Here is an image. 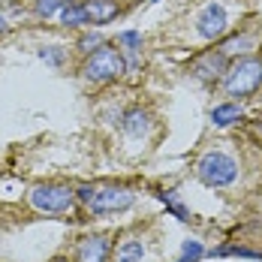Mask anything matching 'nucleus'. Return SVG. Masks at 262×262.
Returning <instances> with one entry per match:
<instances>
[{
    "label": "nucleus",
    "mask_w": 262,
    "mask_h": 262,
    "mask_svg": "<svg viewBox=\"0 0 262 262\" xmlns=\"http://www.w3.org/2000/svg\"><path fill=\"white\" fill-rule=\"evenodd\" d=\"M84 208L91 214H115V211H127L136 202V193L127 187H115V184H84L76 190Z\"/></svg>",
    "instance_id": "nucleus-1"
},
{
    "label": "nucleus",
    "mask_w": 262,
    "mask_h": 262,
    "mask_svg": "<svg viewBox=\"0 0 262 262\" xmlns=\"http://www.w3.org/2000/svg\"><path fill=\"white\" fill-rule=\"evenodd\" d=\"M262 84V60L259 57H238L235 63L226 70L223 88L229 97H250Z\"/></svg>",
    "instance_id": "nucleus-2"
},
{
    "label": "nucleus",
    "mask_w": 262,
    "mask_h": 262,
    "mask_svg": "<svg viewBox=\"0 0 262 262\" xmlns=\"http://www.w3.org/2000/svg\"><path fill=\"white\" fill-rule=\"evenodd\" d=\"M196 178L208 187H229L238 178V163L226 151H211L196 163Z\"/></svg>",
    "instance_id": "nucleus-3"
},
{
    "label": "nucleus",
    "mask_w": 262,
    "mask_h": 262,
    "mask_svg": "<svg viewBox=\"0 0 262 262\" xmlns=\"http://www.w3.org/2000/svg\"><path fill=\"white\" fill-rule=\"evenodd\" d=\"M76 199H79L76 190L67 184H39L30 190V205L46 214H67V211H73Z\"/></svg>",
    "instance_id": "nucleus-4"
},
{
    "label": "nucleus",
    "mask_w": 262,
    "mask_h": 262,
    "mask_svg": "<svg viewBox=\"0 0 262 262\" xmlns=\"http://www.w3.org/2000/svg\"><path fill=\"white\" fill-rule=\"evenodd\" d=\"M124 57L118 49H108V46H100L97 52L88 54V60H84V67H81V76L91 81H112L118 79L121 73H124Z\"/></svg>",
    "instance_id": "nucleus-5"
},
{
    "label": "nucleus",
    "mask_w": 262,
    "mask_h": 262,
    "mask_svg": "<svg viewBox=\"0 0 262 262\" xmlns=\"http://www.w3.org/2000/svg\"><path fill=\"white\" fill-rule=\"evenodd\" d=\"M199 33L205 36V39H217V36H223L226 33V9L220 6V3H208L202 12H199Z\"/></svg>",
    "instance_id": "nucleus-6"
},
{
    "label": "nucleus",
    "mask_w": 262,
    "mask_h": 262,
    "mask_svg": "<svg viewBox=\"0 0 262 262\" xmlns=\"http://www.w3.org/2000/svg\"><path fill=\"white\" fill-rule=\"evenodd\" d=\"M112 253V241L105 235H88L76 247V262H108Z\"/></svg>",
    "instance_id": "nucleus-7"
},
{
    "label": "nucleus",
    "mask_w": 262,
    "mask_h": 262,
    "mask_svg": "<svg viewBox=\"0 0 262 262\" xmlns=\"http://www.w3.org/2000/svg\"><path fill=\"white\" fill-rule=\"evenodd\" d=\"M193 73L202 81H217L220 76H226V54L220 52H205L202 57L193 60Z\"/></svg>",
    "instance_id": "nucleus-8"
},
{
    "label": "nucleus",
    "mask_w": 262,
    "mask_h": 262,
    "mask_svg": "<svg viewBox=\"0 0 262 262\" xmlns=\"http://www.w3.org/2000/svg\"><path fill=\"white\" fill-rule=\"evenodd\" d=\"M121 6L115 0H84V18L88 25H108L112 18H118Z\"/></svg>",
    "instance_id": "nucleus-9"
},
{
    "label": "nucleus",
    "mask_w": 262,
    "mask_h": 262,
    "mask_svg": "<svg viewBox=\"0 0 262 262\" xmlns=\"http://www.w3.org/2000/svg\"><path fill=\"white\" fill-rule=\"evenodd\" d=\"M145 256V244L139 238H127L118 244V262H139Z\"/></svg>",
    "instance_id": "nucleus-10"
},
{
    "label": "nucleus",
    "mask_w": 262,
    "mask_h": 262,
    "mask_svg": "<svg viewBox=\"0 0 262 262\" xmlns=\"http://www.w3.org/2000/svg\"><path fill=\"white\" fill-rule=\"evenodd\" d=\"M238 118H241V105H235V103H223V105H217V108L211 112L214 127H226V124H232V121H238Z\"/></svg>",
    "instance_id": "nucleus-11"
},
{
    "label": "nucleus",
    "mask_w": 262,
    "mask_h": 262,
    "mask_svg": "<svg viewBox=\"0 0 262 262\" xmlns=\"http://www.w3.org/2000/svg\"><path fill=\"white\" fill-rule=\"evenodd\" d=\"M124 130L130 133V136H139V133L148 130V112H142V108H133L124 115Z\"/></svg>",
    "instance_id": "nucleus-12"
},
{
    "label": "nucleus",
    "mask_w": 262,
    "mask_h": 262,
    "mask_svg": "<svg viewBox=\"0 0 262 262\" xmlns=\"http://www.w3.org/2000/svg\"><path fill=\"white\" fill-rule=\"evenodd\" d=\"M160 199H163V205L172 211L178 220H190V211L181 205V199H178V193H175V190H163V193H160Z\"/></svg>",
    "instance_id": "nucleus-13"
},
{
    "label": "nucleus",
    "mask_w": 262,
    "mask_h": 262,
    "mask_svg": "<svg viewBox=\"0 0 262 262\" xmlns=\"http://www.w3.org/2000/svg\"><path fill=\"white\" fill-rule=\"evenodd\" d=\"M67 3H70V0H36L33 9H36L39 18H52V15H60V9H63Z\"/></svg>",
    "instance_id": "nucleus-14"
},
{
    "label": "nucleus",
    "mask_w": 262,
    "mask_h": 262,
    "mask_svg": "<svg viewBox=\"0 0 262 262\" xmlns=\"http://www.w3.org/2000/svg\"><path fill=\"white\" fill-rule=\"evenodd\" d=\"M205 256V247H202V241H184V250H181V256L175 262H196V259H202Z\"/></svg>",
    "instance_id": "nucleus-15"
},
{
    "label": "nucleus",
    "mask_w": 262,
    "mask_h": 262,
    "mask_svg": "<svg viewBox=\"0 0 262 262\" xmlns=\"http://www.w3.org/2000/svg\"><path fill=\"white\" fill-rule=\"evenodd\" d=\"M247 46H250V36L247 33H241V36H232V39H226L223 46H220V52L226 54H235V52H247Z\"/></svg>",
    "instance_id": "nucleus-16"
},
{
    "label": "nucleus",
    "mask_w": 262,
    "mask_h": 262,
    "mask_svg": "<svg viewBox=\"0 0 262 262\" xmlns=\"http://www.w3.org/2000/svg\"><path fill=\"white\" fill-rule=\"evenodd\" d=\"M118 42H121L127 52H139V49H142V33H136V30H124V33L118 36Z\"/></svg>",
    "instance_id": "nucleus-17"
},
{
    "label": "nucleus",
    "mask_w": 262,
    "mask_h": 262,
    "mask_svg": "<svg viewBox=\"0 0 262 262\" xmlns=\"http://www.w3.org/2000/svg\"><path fill=\"white\" fill-rule=\"evenodd\" d=\"M100 46H103V36H100V33H88V36H81L79 39V49L81 52H97V49H100Z\"/></svg>",
    "instance_id": "nucleus-18"
},
{
    "label": "nucleus",
    "mask_w": 262,
    "mask_h": 262,
    "mask_svg": "<svg viewBox=\"0 0 262 262\" xmlns=\"http://www.w3.org/2000/svg\"><path fill=\"white\" fill-rule=\"evenodd\" d=\"M39 57H42V60H49V63H54V67H57V63H63V52H60V49H42V52H39Z\"/></svg>",
    "instance_id": "nucleus-19"
},
{
    "label": "nucleus",
    "mask_w": 262,
    "mask_h": 262,
    "mask_svg": "<svg viewBox=\"0 0 262 262\" xmlns=\"http://www.w3.org/2000/svg\"><path fill=\"white\" fill-rule=\"evenodd\" d=\"M256 130H259V136H262V124H259V127H256Z\"/></svg>",
    "instance_id": "nucleus-20"
},
{
    "label": "nucleus",
    "mask_w": 262,
    "mask_h": 262,
    "mask_svg": "<svg viewBox=\"0 0 262 262\" xmlns=\"http://www.w3.org/2000/svg\"><path fill=\"white\" fill-rule=\"evenodd\" d=\"M57 262H63V259H57Z\"/></svg>",
    "instance_id": "nucleus-21"
}]
</instances>
